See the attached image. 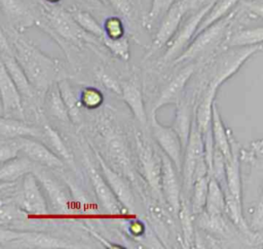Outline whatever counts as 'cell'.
<instances>
[{
    "instance_id": "obj_19",
    "label": "cell",
    "mask_w": 263,
    "mask_h": 249,
    "mask_svg": "<svg viewBox=\"0 0 263 249\" xmlns=\"http://www.w3.org/2000/svg\"><path fill=\"white\" fill-rule=\"evenodd\" d=\"M193 72H194V66L193 65H189V66H186L185 68H183L170 81V83L164 87V89L162 90L161 94L159 95L157 101L155 102V106H154V109H153L152 113H155L156 110H158L159 108H161L165 105L176 102L179 99V96H180L181 92L183 91L187 81L190 79Z\"/></svg>"
},
{
    "instance_id": "obj_23",
    "label": "cell",
    "mask_w": 263,
    "mask_h": 249,
    "mask_svg": "<svg viewBox=\"0 0 263 249\" xmlns=\"http://www.w3.org/2000/svg\"><path fill=\"white\" fill-rule=\"evenodd\" d=\"M40 130L41 133L39 139H41V141L60 159L68 162L69 164H72V155L70 154L68 148L64 143L59 133L47 124H44Z\"/></svg>"
},
{
    "instance_id": "obj_14",
    "label": "cell",
    "mask_w": 263,
    "mask_h": 249,
    "mask_svg": "<svg viewBox=\"0 0 263 249\" xmlns=\"http://www.w3.org/2000/svg\"><path fill=\"white\" fill-rule=\"evenodd\" d=\"M72 247L73 246L68 242H65L60 238L34 231H24L20 238L9 242L5 246V248L17 249H64Z\"/></svg>"
},
{
    "instance_id": "obj_36",
    "label": "cell",
    "mask_w": 263,
    "mask_h": 249,
    "mask_svg": "<svg viewBox=\"0 0 263 249\" xmlns=\"http://www.w3.org/2000/svg\"><path fill=\"white\" fill-rule=\"evenodd\" d=\"M105 37L111 40L120 39L124 35V28L122 20L117 16H110L106 19L104 25Z\"/></svg>"
},
{
    "instance_id": "obj_21",
    "label": "cell",
    "mask_w": 263,
    "mask_h": 249,
    "mask_svg": "<svg viewBox=\"0 0 263 249\" xmlns=\"http://www.w3.org/2000/svg\"><path fill=\"white\" fill-rule=\"evenodd\" d=\"M35 163L26 156H16L0 164V181L17 182L25 174L32 172Z\"/></svg>"
},
{
    "instance_id": "obj_33",
    "label": "cell",
    "mask_w": 263,
    "mask_h": 249,
    "mask_svg": "<svg viewBox=\"0 0 263 249\" xmlns=\"http://www.w3.org/2000/svg\"><path fill=\"white\" fill-rule=\"evenodd\" d=\"M208 181L209 176H202L193 180V195L191 200V211L196 214L202 211L205 205L206 193H208Z\"/></svg>"
},
{
    "instance_id": "obj_27",
    "label": "cell",
    "mask_w": 263,
    "mask_h": 249,
    "mask_svg": "<svg viewBox=\"0 0 263 249\" xmlns=\"http://www.w3.org/2000/svg\"><path fill=\"white\" fill-rule=\"evenodd\" d=\"M263 37V29L262 27L245 29L235 32L232 34L227 40L226 45L231 48H239L261 44Z\"/></svg>"
},
{
    "instance_id": "obj_26",
    "label": "cell",
    "mask_w": 263,
    "mask_h": 249,
    "mask_svg": "<svg viewBox=\"0 0 263 249\" xmlns=\"http://www.w3.org/2000/svg\"><path fill=\"white\" fill-rule=\"evenodd\" d=\"M44 94H45V107H46L47 113L51 117L62 122H69L70 118H69L67 109L65 107V103L62 99L58 84L55 85L52 84Z\"/></svg>"
},
{
    "instance_id": "obj_31",
    "label": "cell",
    "mask_w": 263,
    "mask_h": 249,
    "mask_svg": "<svg viewBox=\"0 0 263 249\" xmlns=\"http://www.w3.org/2000/svg\"><path fill=\"white\" fill-rule=\"evenodd\" d=\"M58 87L62 96V99L65 103V107L67 109L70 121L78 123L80 121V109L79 105L77 102V99L75 98L74 92L71 89V86L66 80H61L58 83Z\"/></svg>"
},
{
    "instance_id": "obj_37",
    "label": "cell",
    "mask_w": 263,
    "mask_h": 249,
    "mask_svg": "<svg viewBox=\"0 0 263 249\" xmlns=\"http://www.w3.org/2000/svg\"><path fill=\"white\" fill-rule=\"evenodd\" d=\"M102 41L114 54L119 56L121 59H124V60L128 59V57H129L128 42L124 37H122L120 39H116V40H111V39L104 37Z\"/></svg>"
},
{
    "instance_id": "obj_20",
    "label": "cell",
    "mask_w": 263,
    "mask_h": 249,
    "mask_svg": "<svg viewBox=\"0 0 263 249\" xmlns=\"http://www.w3.org/2000/svg\"><path fill=\"white\" fill-rule=\"evenodd\" d=\"M40 128L27 123L25 120L0 117V138H18V137H33L39 138Z\"/></svg>"
},
{
    "instance_id": "obj_18",
    "label": "cell",
    "mask_w": 263,
    "mask_h": 249,
    "mask_svg": "<svg viewBox=\"0 0 263 249\" xmlns=\"http://www.w3.org/2000/svg\"><path fill=\"white\" fill-rule=\"evenodd\" d=\"M87 172L91 184L93 186L95 193L106 211L111 214H118L121 212L120 203L114 196L113 192L111 191L110 186L104 179V177L90 165L87 167Z\"/></svg>"
},
{
    "instance_id": "obj_30",
    "label": "cell",
    "mask_w": 263,
    "mask_h": 249,
    "mask_svg": "<svg viewBox=\"0 0 263 249\" xmlns=\"http://www.w3.org/2000/svg\"><path fill=\"white\" fill-rule=\"evenodd\" d=\"M190 127H191V121H190V110L187 103L182 102L177 110L176 118L174 125L172 128L176 131L178 134L182 148L186 147L188 136L190 133Z\"/></svg>"
},
{
    "instance_id": "obj_24",
    "label": "cell",
    "mask_w": 263,
    "mask_h": 249,
    "mask_svg": "<svg viewBox=\"0 0 263 249\" xmlns=\"http://www.w3.org/2000/svg\"><path fill=\"white\" fill-rule=\"evenodd\" d=\"M204 208L206 214L209 215H222L226 209L222 186L214 177H209Z\"/></svg>"
},
{
    "instance_id": "obj_5",
    "label": "cell",
    "mask_w": 263,
    "mask_h": 249,
    "mask_svg": "<svg viewBox=\"0 0 263 249\" xmlns=\"http://www.w3.org/2000/svg\"><path fill=\"white\" fill-rule=\"evenodd\" d=\"M192 2L193 0H176L170 6V8L163 14L161 24L153 40L151 51L148 55L168 43L180 27L182 19L189 10Z\"/></svg>"
},
{
    "instance_id": "obj_34",
    "label": "cell",
    "mask_w": 263,
    "mask_h": 249,
    "mask_svg": "<svg viewBox=\"0 0 263 249\" xmlns=\"http://www.w3.org/2000/svg\"><path fill=\"white\" fill-rule=\"evenodd\" d=\"M191 209H189L186 203H181L179 209V216L181 219V226L183 231L184 241L186 245H191L193 240V224H192V216H191Z\"/></svg>"
},
{
    "instance_id": "obj_17",
    "label": "cell",
    "mask_w": 263,
    "mask_h": 249,
    "mask_svg": "<svg viewBox=\"0 0 263 249\" xmlns=\"http://www.w3.org/2000/svg\"><path fill=\"white\" fill-rule=\"evenodd\" d=\"M139 158L145 173V176L150 186L159 193L160 191V161L155 157L154 151L150 144H147L142 139L137 138Z\"/></svg>"
},
{
    "instance_id": "obj_44",
    "label": "cell",
    "mask_w": 263,
    "mask_h": 249,
    "mask_svg": "<svg viewBox=\"0 0 263 249\" xmlns=\"http://www.w3.org/2000/svg\"><path fill=\"white\" fill-rule=\"evenodd\" d=\"M100 2H102V3H106V1L105 0H99Z\"/></svg>"
},
{
    "instance_id": "obj_32",
    "label": "cell",
    "mask_w": 263,
    "mask_h": 249,
    "mask_svg": "<svg viewBox=\"0 0 263 249\" xmlns=\"http://www.w3.org/2000/svg\"><path fill=\"white\" fill-rule=\"evenodd\" d=\"M71 15L74 18V20L77 23V25L85 33L103 40V38L105 37L104 30L90 13L83 10H76Z\"/></svg>"
},
{
    "instance_id": "obj_7",
    "label": "cell",
    "mask_w": 263,
    "mask_h": 249,
    "mask_svg": "<svg viewBox=\"0 0 263 249\" xmlns=\"http://www.w3.org/2000/svg\"><path fill=\"white\" fill-rule=\"evenodd\" d=\"M0 100L5 117L25 120L21 95L0 57Z\"/></svg>"
},
{
    "instance_id": "obj_13",
    "label": "cell",
    "mask_w": 263,
    "mask_h": 249,
    "mask_svg": "<svg viewBox=\"0 0 263 249\" xmlns=\"http://www.w3.org/2000/svg\"><path fill=\"white\" fill-rule=\"evenodd\" d=\"M185 160L182 165L184 186L188 191L192 186V178L195 166L200 158L203 157V141L200 131L198 130L196 123L194 122L190 127V133L186 143Z\"/></svg>"
},
{
    "instance_id": "obj_16",
    "label": "cell",
    "mask_w": 263,
    "mask_h": 249,
    "mask_svg": "<svg viewBox=\"0 0 263 249\" xmlns=\"http://www.w3.org/2000/svg\"><path fill=\"white\" fill-rule=\"evenodd\" d=\"M100 164L104 174V179L110 186L118 202L122 204V206H124L127 210L134 211L135 198L129 186L126 184L123 178L114 170H112L109 166H107L102 159H100Z\"/></svg>"
},
{
    "instance_id": "obj_6",
    "label": "cell",
    "mask_w": 263,
    "mask_h": 249,
    "mask_svg": "<svg viewBox=\"0 0 263 249\" xmlns=\"http://www.w3.org/2000/svg\"><path fill=\"white\" fill-rule=\"evenodd\" d=\"M44 10L48 27L60 37L75 42L87 39V33L77 25L72 15L66 10L54 6H44Z\"/></svg>"
},
{
    "instance_id": "obj_8",
    "label": "cell",
    "mask_w": 263,
    "mask_h": 249,
    "mask_svg": "<svg viewBox=\"0 0 263 249\" xmlns=\"http://www.w3.org/2000/svg\"><path fill=\"white\" fill-rule=\"evenodd\" d=\"M151 128L158 146L165 153V156L173 162L178 171L182 168V144L176 131L172 127L161 125L152 113Z\"/></svg>"
},
{
    "instance_id": "obj_11",
    "label": "cell",
    "mask_w": 263,
    "mask_h": 249,
    "mask_svg": "<svg viewBox=\"0 0 263 249\" xmlns=\"http://www.w3.org/2000/svg\"><path fill=\"white\" fill-rule=\"evenodd\" d=\"M160 162V190L172 210L178 214L181 206V190L177 169L165 155L161 157Z\"/></svg>"
},
{
    "instance_id": "obj_38",
    "label": "cell",
    "mask_w": 263,
    "mask_h": 249,
    "mask_svg": "<svg viewBox=\"0 0 263 249\" xmlns=\"http://www.w3.org/2000/svg\"><path fill=\"white\" fill-rule=\"evenodd\" d=\"M175 1L176 0H152L150 11L148 13L149 23H153L162 16Z\"/></svg>"
},
{
    "instance_id": "obj_42",
    "label": "cell",
    "mask_w": 263,
    "mask_h": 249,
    "mask_svg": "<svg viewBox=\"0 0 263 249\" xmlns=\"http://www.w3.org/2000/svg\"><path fill=\"white\" fill-rule=\"evenodd\" d=\"M16 185H17V182L0 181V202L10 199Z\"/></svg>"
},
{
    "instance_id": "obj_41",
    "label": "cell",
    "mask_w": 263,
    "mask_h": 249,
    "mask_svg": "<svg viewBox=\"0 0 263 249\" xmlns=\"http://www.w3.org/2000/svg\"><path fill=\"white\" fill-rule=\"evenodd\" d=\"M100 80L101 82L110 90L116 92V93H121V86L116 82V80H114L111 76H109L108 74L101 72L100 73Z\"/></svg>"
},
{
    "instance_id": "obj_2",
    "label": "cell",
    "mask_w": 263,
    "mask_h": 249,
    "mask_svg": "<svg viewBox=\"0 0 263 249\" xmlns=\"http://www.w3.org/2000/svg\"><path fill=\"white\" fill-rule=\"evenodd\" d=\"M11 201L24 212L33 216H43L48 213L46 199L36 176L29 172L22 177V182L16 185Z\"/></svg>"
},
{
    "instance_id": "obj_29",
    "label": "cell",
    "mask_w": 263,
    "mask_h": 249,
    "mask_svg": "<svg viewBox=\"0 0 263 249\" xmlns=\"http://www.w3.org/2000/svg\"><path fill=\"white\" fill-rule=\"evenodd\" d=\"M108 150L111 158L116 161L117 165L122 168L126 173H130L132 171L128 153L120 136L116 134L108 136Z\"/></svg>"
},
{
    "instance_id": "obj_10",
    "label": "cell",
    "mask_w": 263,
    "mask_h": 249,
    "mask_svg": "<svg viewBox=\"0 0 263 249\" xmlns=\"http://www.w3.org/2000/svg\"><path fill=\"white\" fill-rule=\"evenodd\" d=\"M0 57L21 95L23 106L24 103L33 105L37 99L38 93L28 81L26 75L24 74L23 70L14 58L11 48L0 50Z\"/></svg>"
},
{
    "instance_id": "obj_35",
    "label": "cell",
    "mask_w": 263,
    "mask_h": 249,
    "mask_svg": "<svg viewBox=\"0 0 263 249\" xmlns=\"http://www.w3.org/2000/svg\"><path fill=\"white\" fill-rule=\"evenodd\" d=\"M18 138H0V164L18 156Z\"/></svg>"
},
{
    "instance_id": "obj_28",
    "label": "cell",
    "mask_w": 263,
    "mask_h": 249,
    "mask_svg": "<svg viewBox=\"0 0 263 249\" xmlns=\"http://www.w3.org/2000/svg\"><path fill=\"white\" fill-rule=\"evenodd\" d=\"M239 1H241V0H215L212 7L206 12V14L202 18L201 23L199 24L195 35L197 33H199L200 31H202L203 29H205L206 27H209L210 25L216 23L217 20L221 19L222 17H224L228 13H230V11L235 7V5Z\"/></svg>"
},
{
    "instance_id": "obj_22",
    "label": "cell",
    "mask_w": 263,
    "mask_h": 249,
    "mask_svg": "<svg viewBox=\"0 0 263 249\" xmlns=\"http://www.w3.org/2000/svg\"><path fill=\"white\" fill-rule=\"evenodd\" d=\"M211 129H212L214 149L218 150L224 156L225 160H228L232 155L230 138L223 126L222 119L220 117V114L215 103H213V108H212Z\"/></svg>"
},
{
    "instance_id": "obj_43",
    "label": "cell",
    "mask_w": 263,
    "mask_h": 249,
    "mask_svg": "<svg viewBox=\"0 0 263 249\" xmlns=\"http://www.w3.org/2000/svg\"><path fill=\"white\" fill-rule=\"evenodd\" d=\"M47 1H48V2H52V3H53V2H58L59 0H47Z\"/></svg>"
},
{
    "instance_id": "obj_15",
    "label": "cell",
    "mask_w": 263,
    "mask_h": 249,
    "mask_svg": "<svg viewBox=\"0 0 263 249\" xmlns=\"http://www.w3.org/2000/svg\"><path fill=\"white\" fill-rule=\"evenodd\" d=\"M0 10L10 28L22 32L35 23V16L22 0H0Z\"/></svg>"
},
{
    "instance_id": "obj_12",
    "label": "cell",
    "mask_w": 263,
    "mask_h": 249,
    "mask_svg": "<svg viewBox=\"0 0 263 249\" xmlns=\"http://www.w3.org/2000/svg\"><path fill=\"white\" fill-rule=\"evenodd\" d=\"M20 153L37 165L46 168H61L64 163L43 142L33 137H20Z\"/></svg>"
},
{
    "instance_id": "obj_40",
    "label": "cell",
    "mask_w": 263,
    "mask_h": 249,
    "mask_svg": "<svg viewBox=\"0 0 263 249\" xmlns=\"http://www.w3.org/2000/svg\"><path fill=\"white\" fill-rule=\"evenodd\" d=\"M105 1L109 3L120 14L129 16L132 12V5L129 3V0H105Z\"/></svg>"
},
{
    "instance_id": "obj_3",
    "label": "cell",
    "mask_w": 263,
    "mask_h": 249,
    "mask_svg": "<svg viewBox=\"0 0 263 249\" xmlns=\"http://www.w3.org/2000/svg\"><path fill=\"white\" fill-rule=\"evenodd\" d=\"M233 16L234 12H230L226 16L197 33L192 38L188 46L184 49V51L174 60V63H182L185 60L193 59L209 48H212L225 35Z\"/></svg>"
},
{
    "instance_id": "obj_4",
    "label": "cell",
    "mask_w": 263,
    "mask_h": 249,
    "mask_svg": "<svg viewBox=\"0 0 263 249\" xmlns=\"http://www.w3.org/2000/svg\"><path fill=\"white\" fill-rule=\"evenodd\" d=\"M215 0H212L209 3L204 4L203 6H201L198 10L193 12L183 23L182 26L180 25L177 32L172 37L173 39H171L167 43L168 47L165 53L163 54V57H162L163 61L175 60L184 51V49L188 46L192 38L195 36V33L197 31L199 24L201 23L202 18L204 17L206 12L210 10Z\"/></svg>"
},
{
    "instance_id": "obj_39",
    "label": "cell",
    "mask_w": 263,
    "mask_h": 249,
    "mask_svg": "<svg viewBox=\"0 0 263 249\" xmlns=\"http://www.w3.org/2000/svg\"><path fill=\"white\" fill-rule=\"evenodd\" d=\"M103 96L96 88H86L82 93V102L87 108H96L101 105Z\"/></svg>"
},
{
    "instance_id": "obj_9",
    "label": "cell",
    "mask_w": 263,
    "mask_h": 249,
    "mask_svg": "<svg viewBox=\"0 0 263 249\" xmlns=\"http://www.w3.org/2000/svg\"><path fill=\"white\" fill-rule=\"evenodd\" d=\"M45 168L46 167L35 164L32 173L36 176L41 189L44 190L48 197L51 208L57 213H67L69 211L68 196L62 185L46 171Z\"/></svg>"
},
{
    "instance_id": "obj_25",
    "label": "cell",
    "mask_w": 263,
    "mask_h": 249,
    "mask_svg": "<svg viewBox=\"0 0 263 249\" xmlns=\"http://www.w3.org/2000/svg\"><path fill=\"white\" fill-rule=\"evenodd\" d=\"M121 93L124 101L132 110L134 116L138 119V121H140L144 125L147 121V117L142 94L139 88L133 83H124L121 87Z\"/></svg>"
},
{
    "instance_id": "obj_1",
    "label": "cell",
    "mask_w": 263,
    "mask_h": 249,
    "mask_svg": "<svg viewBox=\"0 0 263 249\" xmlns=\"http://www.w3.org/2000/svg\"><path fill=\"white\" fill-rule=\"evenodd\" d=\"M3 31L12 54L28 81L38 94H44L57 80V63L24 38L20 32L11 28Z\"/></svg>"
}]
</instances>
